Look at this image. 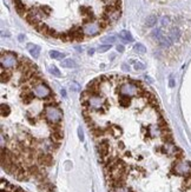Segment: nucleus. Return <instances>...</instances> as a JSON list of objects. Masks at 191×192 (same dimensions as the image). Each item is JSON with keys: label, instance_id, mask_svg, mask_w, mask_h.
<instances>
[{"label": "nucleus", "instance_id": "nucleus-1", "mask_svg": "<svg viewBox=\"0 0 191 192\" xmlns=\"http://www.w3.org/2000/svg\"><path fill=\"white\" fill-rule=\"evenodd\" d=\"M42 116L45 117L49 125L61 123V119H63V112L59 110L57 105L45 106V112H42Z\"/></svg>", "mask_w": 191, "mask_h": 192}, {"label": "nucleus", "instance_id": "nucleus-2", "mask_svg": "<svg viewBox=\"0 0 191 192\" xmlns=\"http://www.w3.org/2000/svg\"><path fill=\"white\" fill-rule=\"evenodd\" d=\"M18 54L11 51H2L1 52V67L5 70L17 69L19 60H17Z\"/></svg>", "mask_w": 191, "mask_h": 192}, {"label": "nucleus", "instance_id": "nucleus-3", "mask_svg": "<svg viewBox=\"0 0 191 192\" xmlns=\"http://www.w3.org/2000/svg\"><path fill=\"white\" fill-rule=\"evenodd\" d=\"M118 92L122 94V96H127V97H133L138 96V92H139V88L136 87L132 82H130L129 79L126 82H122L119 86H118Z\"/></svg>", "mask_w": 191, "mask_h": 192}, {"label": "nucleus", "instance_id": "nucleus-4", "mask_svg": "<svg viewBox=\"0 0 191 192\" xmlns=\"http://www.w3.org/2000/svg\"><path fill=\"white\" fill-rule=\"evenodd\" d=\"M172 171L174 173L179 175V176H190L191 175V163L189 162H180L177 160L172 165Z\"/></svg>", "mask_w": 191, "mask_h": 192}, {"label": "nucleus", "instance_id": "nucleus-5", "mask_svg": "<svg viewBox=\"0 0 191 192\" xmlns=\"http://www.w3.org/2000/svg\"><path fill=\"white\" fill-rule=\"evenodd\" d=\"M32 92H33V94L36 96V98H39V99H46L47 97H50L52 94L50 87L44 82H40L39 85H37L36 87H33Z\"/></svg>", "mask_w": 191, "mask_h": 192}, {"label": "nucleus", "instance_id": "nucleus-6", "mask_svg": "<svg viewBox=\"0 0 191 192\" xmlns=\"http://www.w3.org/2000/svg\"><path fill=\"white\" fill-rule=\"evenodd\" d=\"M37 162L40 166L49 167V166L53 164V157L49 152H39V154L37 157Z\"/></svg>", "mask_w": 191, "mask_h": 192}, {"label": "nucleus", "instance_id": "nucleus-7", "mask_svg": "<svg viewBox=\"0 0 191 192\" xmlns=\"http://www.w3.org/2000/svg\"><path fill=\"white\" fill-rule=\"evenodd\" d=\"M97 149H98V153H99V156H100V158H102V159L108 158L109 152H110L109 140H108V139H102V140H100V143L98 144Z\"/></svg>", "mask_w": 191, "mask_h": 192}, {"label": "nucleus", "instance_id": "nucleus-8", "mask_svg": "<svg viewBox=\"0 0 191 192\" xmlns=\"http://www.w3.org/2000/svg\"><path fill=\"white\" fill-rule=\"evenodd\" d=\"M84 33L87 34V36H91V37H95V36H98L99 32H100V27L98 24H95V23H90V24H86L84 25Z\"/></svg>", "mask_w": 191, "mask_h": 192}, {"label": "nucleus", "instance_id": "nucleus-9", "mask_svg": "<svg viewBox=\"0 0 191 192\" xmlns=\"http://www.w3.org/2000/svg\"><path fill=\"white\" fill-rule=\"evenodd\" d=\"M106 132H109L110 135L112 136V137L114 138H118L122 136V133H123V131H122V129L118 126V125H114V124H111V125H109L106 129Z\"/></svg>", "mask_w": 191, "mask_h": 192}, {"label": "nucleus", "instance_id": "nucleus-10", "mask_svg": "<svg viewBox=\"0 0 191 192\" xmlns=\"http://www.w3.org/2000/svg\"><path fill=\"white\" fill-rule=\"evenodd\" d=\"M20 97H21V100H23V103L24 104H31L33 100H34V98L36 96L33 94V92H32V90H27V91H21V93H20Z\"/></svg>", "mask_w": 191, "mask_h": 192}, {"label": "nucleus", "instance_id": "nucleus-11", "mask_svg": "<svg viewBox=\"0 0 191 192\" xmlns=\"http://www.w3.org/2000/svg\"><path fill=\"white\" fill-rule=\"evenodd\" d=\"M63 138H64V132H63V130H53V131L51 132L50 140H52L53 143L60 144V141L63 140Z\"/></svg>", "mask_w": 191, "mask_h": 192}, {"label": "nucleus", "instance_id": "nucleus-12", "mask_svg": "<svg viewBox=\"0 0 191 192\" xmlns=\"http://www.w3.org/2000/svg\"><path fill=\"white\" fill-rule=\"evenodd\" d=\"M90 131L92 132V135H93V137L95 138H102L104 135H105V132H106V130H105V129L98 127L97 125L91 126V127H90Z\"/></svg>", "mask_w": 191, "mask_h": 192}, {"label": "nucleus", "instance_id": "nucleus-13", "mask_svg": "<svg viewBox=\"0 0 191 192\" xmlns=\"http://www.w3.org/2000/svg\"><path fill=\"white\" fill-rule=\"evenodd\" d=\"M27 50L28 52L31 53V55L33 57V58H38L39 54H40V47L38 46V45H34V44H28L27 45Z\"/></svg>", "mask_w": 191, "mask_h": 192}, {"label": "nucleus", "instance_id": "nucleus-14", "mask_svg": "<svg viewBox=\"0 0 191 192\" xmlns=\"http://www.w3.org/2000/svg\"><path fill=\"white\" fill-rule=\"evenodd\" d=\"M39 191L40 192H55V186L49 181H41L39 184Z\"/></svg>", "mask_w": 191, "mask_h": 192}, {"label": "nucleus", "instance_id": "nucleus-15", "mask_svg": "<svg viewBox=\"0 0 191 192\" xmlns=\"http://www.w3.org/2000/svg\"><path fill=\"white\" fill-rule=\"evenodd\" d=\"M119 39L123 41V42H132L133 41V37L132 34L126 31V29H123L121 33H119Z\"/></svg>", "mask_w": 191, "mask_h": 192}, {"label": "nucleus", "instance_id": "nucleus-16", "mask_svg": "<svg viewBox=\"0 0 191 192\" xmlns=\"http://www.w3.org/2000/svg\"><path fill=\"white\" fill-rule=\"evenodd\" d=\"M158 129L161 130V132L163 133V132H170V127H169V125L166 123V120L164 119L163 117H159V119H158Z\"/></svg>", "mask_w": 191, "mask_h": 192}, {"label": "nucleus", "instance_id": "nucleus-17", "mask_svg": "<svg viewBox=\"0 0 191 192\" xmlns=\"http://www.w3.org/2000/svg\"><path fill=\"white\" fill-rule=\"evenodd\" d=\"M12 77V72L11 70H5L1 67V82H8Z\"/></svg>", "mask_w": 191, "mask_h": 192}, {"label": "nucleus", "instance_id": "nucleus-18", "mask_svg": "<svg viewBox=\"0 0 191 192\" xmlns=\"http://www.w3.org/2000/svg\"><path fill=\"white\" fill-rule=\"evenodd\" d=\"M169 38L172 41H178V39L180 38V31L178 27H172L170 33H169Z\"/></svg>", "mask_w": 191, "mask_h": 192}, {"label": "nucleus", "instance_id": "nucleus-19", "mask_svg": "<svg viewBox=\"0 0 191 192\" xmlns=\"http://www.w3.org/2000/svg\"><path fill=\"white\" fill-rule=\"evenodd\" d=\"M119 105L122 107H129L131 105V97H127V96H119V100H118Z\"/></svg>", "mask_w": 191, "mask_h": 192}, {"label": "nucleus", "instance_id": "nucleus-20", "mask_svg": "<svg viewBox=\"0 0 191 192\" xmlns=\"http://www.w3.org/2000/svg\"><path fill=\"white\" fill-rule=\"evenodd\" d=\"M61 66L63 67H65V69H74V67H77L78 65H77V63L73 60V59H64L63 61H61Z\"/></svg>", "mask_w": 191, "mask_h": 192}, {"label": "nucleus", "instance_id": "nucleus-21", "mask_svg": "<svg viewBox=\"0 0 191 192\" xmlns=\"http://www.w3.org/2000/svg\"><path fill=\"white\" fill-rule=\"evenodd\" d=\"M34 28H36V29H37L40 34H44V36H46V37H47V32H49L50 27H49L45 23H41L40 21V23H39V24H38V25H37Z\"/></svg>", "mask_w": 191, "mask_h": 192}, {"label": "nucleus", "instance_id": "nucleus-22", "mask_svg": "<svg viewBox=\"0 0 191 192\" xmlns=\"http://www.w3.org/2000/svg\"><path fill=\"white\" fill-rule=\"evenodd\" d=\"M10 113H11V107H10L7 104H1V105H0V114H1L2 118L8 117Z\"/></svg>", "mask_w": 191, "mask_h": 192}, {"label": "nucleus", "instance_id": "nucleus-23", "mask_svg": "<svg viewBox=\"0 0 191 192\" xmlns=\"http://www.w3.org/2000/svg\"><path fill=\"white\" fill-rule=\"evenodd\" d=\"M158 42H159V45H161L163 48H169V47L171 46V44H172V40L169 38V36H168V37H166V36H163Z\"/></svg>", "mask_w": 191, "mask_h": 192}, {"label": "nucleus", "instance_id": "nucleus-24", "mask_svg": "<svg viewBox=\"0 0 191 192\" xmlns=\"http://www.w3.org/2000/svg\"><path fill=\"white\" fill-rule=\"evenodd\" d=\"M156 24H157V17H156L155 14L149 15V17L146 18V20H145V26H146V27H153Z\"/></svg>", "mask_w": 191, "mask_h": 192}, {"label": "nucleus", "instance_id": "nucleus-25", "mask_svg": "<svg viewBox=\"0 0 191 192\" xmlns=\"http://www.w3.org/2000/svg\"><path fill=\"white\" fill-rule=\"evenodd\" d=\"M27 171H28V173H30V176L36 177V176H38V173L40 172V169H39V166L33 164V165H31V166H28Z\"/></svg>", "mask_w": 191, "mask_h": 192}, {"label": "nucleus", "instance_id": "nucleus-26", "mask_svg": "<svg viewBox=\"0 0 191 192\" xmlns=\"http://www.w3.org/2000/svg\"><path fill=\"white\" fill-rule=\"evenodd\" d=\"M162 140L166 144H172L174 143V139H172V135H171V131L170 132H163L162 133Z\"/></svg>", "mask_w": 191, "mask_h": 192}, {"label": "nucleus", "instance_id": "nucleus-27", "mask_svg": "<svg viewBox=\"0 0 191 192\" xmlns=\"http://www.w3.org/2000/svg\"><path fill=\"white\" fill-rule=\"evenodd\" d=\"M151 36H152V38H153L155 40L159 41L161 40V38L163 37L164 34L162 33V29H161V28H157V29H153V31H152Z\"/></svg>", "mask_w": 191, "mask_h": 192}, {"label": "nucleus", "instance_id": "nucleus-28", "mask_svg": "<svg viewBox=\"0 0 191 192\" xmlns=\"http://www.w3.org/2000/svg\"><path fill=\"white\" fill-rule=\"evenodd\" d=\"M133 50H135V52L140 53V54H144V53L146 52V47H145L143 44H136L135 47H133Z\"/></svg>", "mask_w": 191, "mask_h": 192}, {"label": "nucleus", "instance_id": "nucleus-29", "mask_svg": "<svg viewBox=\"0 0 191 192\" xmlns=\"http://www.w3.org/2000/svg\"><path fill=\"white\" fill-rule=\"evenodd\" d=\"M50 57L52 59H64L65 53H61V52H58V51H50Z\"/></svg>", "mask_w": 191, "mask_h": 192}, {"label": "nucleus", "instance_id": "nucleus-30", "mask_svg": "<svg viewBox=\"0 0 191 192\" xmlns=\"http://www.w3.org/2000/svg\"><path fill=\"white\" fill-rule=\"evenodd\" d=\"M114 41H116V37H113V36H108V37L102 38V42H103L104 45H111V44H113Z\"/></svg>", "mask_w": 191, "mask_h": 192}, {"label": "nucleus", "instance_id": "nucleus-31", "mask_svg": "<svg viewBox=\"0 0 191 192\" xmlns=\"http://www.w3.org/2000/svg\"><path fill=\"white\" fill-rule=\"evenodd\" d=\"M49 72H50L51 74H53L55 77H58V78H60V77H61L60 71L57 69L55 66H50V67H49Z\"/></svg>", "mask_w": 191, "mask_h": 192}, {"label": "nucleus", "instance_id": "nucleus-32", "mask_svg": "<svg viewBox=\"0 0 191 192\" xmlns=\"http://www.w3.org/2000/svg\"><path fill=\"white\" fill-rule=\"evenodd\" d=\"M132 64H133V66H135V70H137V71L145 70V65H144L143 63H140V61H135V60H132Z\"/></svg>", "mask_w": 191, "mask_h": 192}, {"label": "nucleus", "instance_id": "nucleus-33", "mask_svg": "<svg viewBox=\"0 0 191 192\" xmlns=\"http://www.w3.org/2000/svg\"><path fill=\"white\" fill-rule=\"evenodd\" d=\"M70 87H71V90H72V91H76V92L80 91V88H82V87H80V85L76 82H71V84H70Z\"/></svg>", "mask_w": 191, "mask_h": 192}, {"label": "nucleus", "instance_id": "nucleus-34", "mask_svg": "<svg viewBox=\"0 0 191 192\" xmlns=\"http://www.w3.org/2000/svg\"><path fill=\"white\" fill-rule=\"evenodd\" d=\"M47 37H51V38H59V33L53 29V28H50L49 32H47Z\"/></svg>", "mask_w": 191, "mask_h": 192}, {"label": "nucleus", "instance_id": "nucleus-35", "mask_svg": "<svg viewBox=\"0 0 191 192\" xmlns=\"http://www.w3.org/2000/svg\"><path fill=\"white\" fill-rule=\"evenodd\" d=\"M40 10L44 12V13L46 14V17H49L50 13L52 12V8L50 7V6H46V5H44V6H40Z\"/></svg>", "mask_w": 191, "mask_h": 192}, {"label": "nucleus", "instance_id": "nucleus-36", "mask_svg": "<svg viewBox=\"0 0 191 192\" xmlns=\"http://www.w3.org/2000/svg\"><path fill=\"white\" fill-rule=\"evenodd\" d=\"M110 48H111V45H102V46L98 47V51H99L100 53H104V52L109 51Z\"/></svg>", "mask_w": 191, "mask_h": 192}, {"label": "nucleus", "instance_id": "nucleus-37", "mask_svg": "<svg viewBox=\"0 0 191 192\" xmlns=\"http://www.w3.org/2000/svg\"><path fill=\"white\" fill-rule=\"evenodd\" d=\"M59 39L60 40H63V41H70L68 40V36H67V32H60L59 33Z\"/></svg>", "mask_w": 191, "mask_h": 192}, {"label": "nucleus", "instance_id": "nucleus-38", "mask_svg": "<svg viewBox=\"0 0 191 192\" xmlns=\"http://www.w3.org/2000/svg\"><path fill=\"white\" fill-rule=\"evenodd\" d=\"M78 138H79L80 141H84V131H83V129L80 126L78 127Z\"/></svg>", "mask_w": 191, "mask_h": 192}, {"label": "nucleus", "instance_id": "nucleus-39", "mask_svg": "<svg viewBox=\"0 0 191 192\" xmlns=\"http://www.w3.org/2000/svg\"><path fill=\"white\" fill-rule=\"evenodd\" d=\"M170 24V18L169 17H163L162 18V26H168Z\"/></svg>", "mask_w": 191, "mask_h": 192}, {"label": "nucleus", "instance_id": "nucleus-40", "mask_svg": "<svg viewBox=\"0 0 191 192\" xmlns=\"http://www.w3.org/2000/svg\"><path fill=\"white\" fill-rule=\"evenodd\" d=\"M102 1H103L105 5H113L116 0H102Z\"/></svg>", "mask_w": 191, "mask_h": 192}, {"label": "nucleus", "instance_id": "nucleus-41", "mask_svg": "<svg viewBox=\"0 0 191 192\" xmlns=\"http://www.w3.org/2000/svg\"><path fill=\"white\" fill-rule=\"evenodd\" d=\"M124 50H125V48H124L123 45H117V51H118V52L122 53V52H124Z\"/></svg>", "mask_w": 191, "mask_h": 192}, {"label": "nucleus", "instance_id": "nucleus-42", "mask_svg": "<svg viewBox=\"0 0 191 192\" xmlns=\"http://www.w3.org/2000/svg\"><path fill=\"white\" fill-rule=\"evenodd\" d=\"M169 86H170V87H174V86H175V80H174V78H170V82H169Z\"/></svg>", "mask_w": 191, "mask_h": 192}, {"label": "nucleus", "instance_id": "nucleus-43", "mask_svg": "<svg viewBox=\"0 0 191 192\" xmlns=\"http://www.w3.org/2000/svg\"><path fill=\"white\" fill-rule=\"evenodd\" d=\"M122 69H123L124 71H129V70H130V67H129V66H127L126 64H123V66H122Z\"/></svg>", "mask_w": 191, "mask_h": 192}, {"label": "nucleus", "instance_id": "nucleus-44", "mask_svg": "<svg viewBox=\"0 0 191 192\" xmlns=\"http://www.w3.org/2000/svg\"><path fill=\"white\" fill-rule=\"evenodd\" d=\"M87 53H89V55H92V54H93V53H95V48H90Z\"/></svg>", "mask_w": 191, "mask_h": 192}, {"label": "nucleus", "instance_id": "nucleus-45", "mask_svg": "<svg viewBox=\"0 0 191 192\" xmlns=\"http://www.w3.org/2000/svg\"><path fill=\"white\" fill-rule=\"evenodd\" d=\"M14 192H25V191H24V190H23L21 187H17V189H15V191H14Z\"/></svg>", "mask_w": 191, "mask_h": 192}, {"label": "nucleus", "instance_id": "nucleus-46", "mask_svg": "<svg viewBox=\"0 0 191 192\" xmlns=\"http://www.w3.org/2000/svg\"><path fill=\"white\" fill-rule=\"evenodd\" d=\"M19 40H20V41L25 40V36H23V34H21V36H19Z\"/></svg>", "mask_w": 191, "mask_h": 192}, {"label": "nucleus", "instance_id": "nucleus-47", "mask_svg": "<svg viewBox=\"0 0 191 192\" xmlns=\"http://www.w3.org/2000/svg\"><path fill=\"white\" fill-rule=\"evenodd\" d=\"M61 93H63V96L64 97H66V92H65V90H63V91H61Z\"/></svg>", "mask_w": 191, "mask_h": 192}, {"label": "nucleus", "instance_id": "nucleus-48", "mask_svg": "<svg viewBox=\"0 0 191 192\" xmlns=\"http://www.w3.org/2000/svg\"><path fill=\"white\" fill-rule=\"evenodd\" d=\"M20 1H21V0H13L14 4H17V2H20Z\"/></svg>", "mask_w": 191, "mask_h": 192}, {"label": "nucleus", "instance_id": "nucleus-49", "mask_svg": "<svg viewBox=\"0 0 191 192\" xmlns=\"http://www.w3.org/2000/svg\"><path fill=\"white\" fill-rule=\"evenodd\" d=\"M1 192H7L6 190H1Z\"/></svg>", "mask_w": 191, "mask_h": 192}]
</instances>
